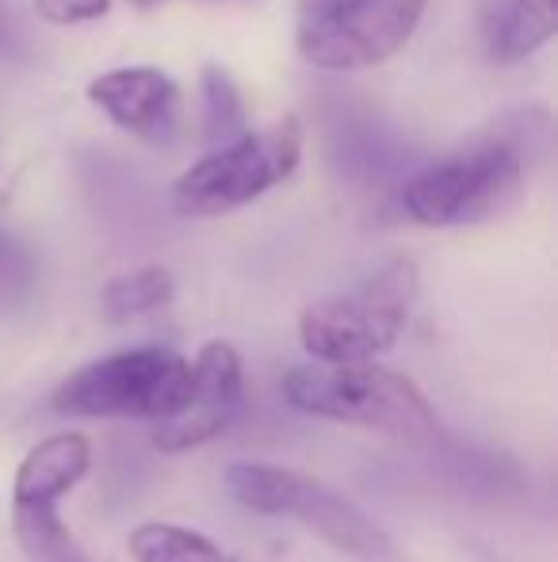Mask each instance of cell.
<instances>
[{
    "instance_id": "obj_1",
    "label": "cell",
    "mask_w": 558,
    "mask_h": 562,
    "mask_svg": "<svg viewBox=\"0 0 558 562\" xmlns=\"http://www.w3.org/2000/svg\"><path fill=\"white\" fill-rule=\"evenodd\" d=\"M283 398L298 414L360 425L410 445H432L444 432L436 406L424 398L421 386L375 360L298 363L283 375Z\"/></svg>"
},
{
    "instance_id": "obj_2",
    "label": "cell",
    "mask_w": 558,
    "mask_h": 562,
    "mask_svg": "<svg viewBox=\"0 0 558 562\" xmlns=\"http://www.w3.org/2000/svg\"><path fill=\"white\" fill-rule=\"evenodd\" d=\"M226 490L234 502L246 505L257 517L295 520L314 536H321L333 551L356 562H410L387 536V528L375 525L356 502L337 494L314 474L241 459V463L226 467Z\"/></svg>"
},
{
    "instance_id": "obj_3",
    "label": "cell",
    "mask_w": 558,
    "mask_h": 562,
    "mask_svg": "<svg viewBox=\"0 0 558 562\" xmlns=\"http://www.w3.org/2000/svg\"><path fill=\"white\" fill-rule=\"evenodd\" d=\"M418 295V265L395 257L360 291L337 299H318L298 318V340L306 356L321 363L375 360L398 345Z\"/></svg>"
},
{
    "instance_id": "obj_4",
    "label": "cell",
    "mask_w": 558,
    "mask_h": 562,
    "mask_svg": "<svg viewBox=\"0 0 558 562\" xmlns=\"http://www.w3.org/2000/svg\"><path fill=\"white\" fill-rule=\"evenodd\" d=\"M524 192V154L493 134L482 146L424 165L406 180L402 211L418 226H467L498 218Z\"/></svg>"
},
{
    "instance_id": "obj_5",
    "label": "cell",
    "mask_w": 558,
    "mask_h": 562,
    "mask_svg": "<svg viewBox=\"0 0 558 562\" xmlns=\"http://www.w3.org/2000/svg\"><path fill=\"white\" fill-rule=\"evenodd\" d=\"M298 157H303V126L295 115L272 123L269 131H246L180 172L172 184V207L184 218L230 215L283 184L298 169Z\"/></svg>"
},
{
    "instance_id": "obj_6",
    "label": "cell",
    "mask_w": 558,
    "mask_h": 562,
    "mask_svg": "<svg viewBox=\"0 0 558 562\" xmlns=\"http://www.w3.org/2000/svg\"><path fill=\"white\" fill-rule=\"evenodd\" d=\"M187 371L192 363L172 348H127L61 379L50 406L61 417H89V422L100 417L161 422L184 402Z\"/></svg>"
},
{
    "instance_id": "obj_7",
    "label": "cell",
    "mask_w": 558,
    "mask_h": 562,
    "mask_svg": "<svg viewBox=\"0 0 558 562\" xmlns=\"http://www.w3.org/2000/svg\"><path fill=\"white\" fill-rule=\"evenodd\" d=\"M424 0H306L295 46L303 61L329 74L395 58L418 31Z\"/></svg>"
},
{
    "instance_id": "obj_8",
    "label": "cell",
    "mask_w": 558,
    "mask_h": 562,
    "mask_svg": "<svg viewBox=\"0 0 558 562\" xmlns=\"http://www.w3.org/2000/svg\"><path fill=\"white\" fill-rule=\"evenodd\" d=\"M246 394V371L241 356L230 340H210L200 348L192 371H187V394L169 417L153 422V445L164 456H184L234 425Z\"/></svg>"
},
{
    "instance_id": "obj_9",
    "label": "cell",
    "mask_w": 558,
    "mask_h": 562,
    "mask_svg": "<svg viewBox=\"0 0 558 562\" xmlns=\"http://www.w3.org/2000/svg\"><path fill=\"white\" fill-rule=\"evenodd\" d=\"M89 100L115 126L149 146H169L180 134V89L153 66L112 69L89 85Z\"/></svg>"
},
{
    "instance_id": "obj_10",
    "label": "cell",
    "mask_w": 558,
    "mask_h": 562,
    "mask_svg": "<svg viewBox=\"0 0 558 562\" xmlns=\"http://www.w3.org/2000/svg\"><path fill=\"white\" fill-rule=\"evenodd\" d=\"M92 467V440L84 432H54L20 459L12 479V509L58 505Z\"/></svg>"
},
{
    "instance_id": "obj_11",
    "label": "cell",
    "mask_w": 558,
    "mask_h": 562,
    "mask_svg": "<svg viewBox=\"0 0 558 562\" xmlns=\"http://www.w3.org/2000/svg\"><path fill=\"white\" fill-rule=\"evenodd\" d=\"M558 27V0H501L486 27L493 61H521L536 54Z\"/></svg>"
},
{
    "instance_id": "obj_12",
    "label": "cell",
    "mask_w": 558,
    "mask_h": 562,
    "mask_svg": "<svg viewBox=\"0 0 558 562\" xmlns=\"http://www.w3.org/2000/svg\"><path fill=\"white\" fill-rule=\"evenodd\" d=\"M127 551L135 562H238L210 536L184 525H169V520H141V525H135L127 536Z\"/></svg>"
},
{
    "instance_id": "obj_13",
    "label": "cell",
    "mask_w": 558,
    "mask_h": 562,
    "mask_svg": "<svg viewBox=\"0 0 558 562\" xmlns=\"http://www.w3.org/2000/svg\"><path fill=\"white\" fill-rule=\"evenodd\" d=\"M172 295H176V276L161 265H146L107 280L100 291V306H104L107 322H130L169 306Z\"/></svg>"
},
{
    "instance_id": "obj_14",
    "label": "cell",
    "mask_w": 558,
    "mask_h": 562,
    "mask_svg": "<svg viewBox=\"0 0 558 562\" xmlns=\"http://www.w3.org/2000/svg\"><path fill=\"white\" fill-rule=\"evenodd\" d=\"M12 532L20 551L35 562H73L84 559L69 525L58 517V505H35V509H12Z\"/></svg>"
},
{
    "instance_id": "obj_15",
    "label": "cell",
    "mask_w": 558,
    "mask_h": 562,
    "mask_svg": "<svg viewBox=\"0 0 558 562\" xmlns=\"http://www.w3.org/2000/svg\"><path fill=\"white\" fill-rule=\"evenodd\" d=\"M203 126H207V138L215 146L246 134V104H241L238 85L223 66L203 69Z\"/></svg>"
},
{
    "instance_id": "obj_16",
    "label": "cell",
    "mask_w": 558,
    "mask_h": 562,
    "mask_svg": "<svg viewBox=\"0 0 558 562\" xmlns=\"http://www.w3.org/2000/svg\"><path fill=\"white\" fill-rule=\"evenodd\" d=\"M38 283V265L23 241L0 234V314H12L31 303Z\"/></svg>"
},
{
    "instance_id": "obj_17",
    "label": "cell",
    "mask_w": 558,
    "mask_h": 562,
    "mask_svg": "<svg viewBox=\"0 0 558 562\" xmlns=\"http://www.w3.org/2000/svg\"><path fill=\"white\" fill-rule=\"evenodd\" d=\"M107 8H112V0H35V12L58 27L100 20V15H107Z\"/></svg>"
},
{
    "instance_id": "obj_18",
    "label": "cell",
    "mask_w": 558,
    "mask_h": 562,
    "mask_svg": "<svg viewBox=\"0 0 558 562\" xmlns=\"http://www.w3.org/2000/svg\"><path fill=\"white\" fill-rule=\"evenodd\" d=\"M27 58H31L27 27H23L12 0H0V61H27Z\"/></svg>"
},
{
    "instance_id": "obj_19",
    "label": "cell",
    "mask_w": 558,
    "mask_h": 562,
    "mask_svg": "<svg viewBox=\"0 0 558 562\" xmlns=\"http://www.w3.org/2000/svg\"><path fill=\"white\" fill-rule=\"evenodd\" d=\"M467 555H470V562H513V559H505L501 551H493L490 543H482V540H470Z\"/></svg>"
},
{
    "instance_id": "obj_20",
    "label": "cell",
    "mask_w": 558,
    "mask_h": 562,
    "mask_svg": "<svg viewBox=\"0 0 558 562\" xmlns=\"http://www.w3.org/2000/svg\"><path fill=\"white\" fill-rule=\"evenodd\" d=\"M8 192H12V172H8L4 149H0V207L8 203Z\"/></svg>"
},
{
    "instance_id": "obj_21",
    "label": "cell",
    "mask_w": 558,
    "mask_h": 562,
    "mask_svg": "<svg viewBox=\"0 0 558 562\" xmlns=\"http://www.w3.org/2000/svg\"><path fill=\"white\" fill-rule=\"evenodd\" d=\"M127 4H135V8H157V4H164V0H127Z\"/></svg>"
},
{
    "instance_id": "obj_22",
    "label": "cell",
    "mask_w": 558,
    "mask_h": 562,
    "mask_svg": "<svg viewBox=\"0 0 558 562\" xmlns=\"http://www.w3.org/2000/svg\"><path fill=\"white\" fill-rule=\"evenodd\" d=\"M73 562H89V559H73Z\"/></svg>"
}]
</instances>
